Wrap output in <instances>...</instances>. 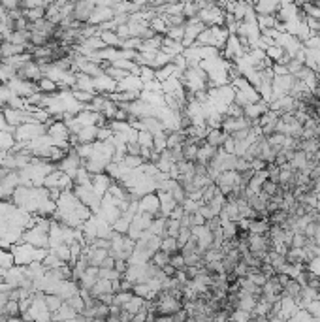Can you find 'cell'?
Wrapping results in <instances>:
<instances>
[{"label": "cell", "mask_w": 320, "mask_h": 322, "mask_svg": "<svg viewBox=\"0 0 320 322\" xmlns=\"http://www.w3.org/2000/svg\"><path fill=\"white\" fill-rule=\"evenodd\" d=\"M47 253H49V251H45V249H36V247H32V245H29V243H23V241L11 247L13 262H15V266H19V268H29V266L36 264V262H43V258L47 257Z\"/></svg>", "instance_id": "cell-1"}, {"label": "cell", "mask_w": 320, "mask_h": 322, "mask_svg": "<svg viewBox=\"0 0 320 322\" xmlns=\"http://www.w3.org/2000/svg\"><path fill=\"white\" fill-rule=\"evenodd\" d=\"M47 134V127L42 123H29V125H23L19 129H15L13 132V140L15 143H31V141L38 140Z\"/></svg>", "instance_id": "cell-2"}, {"label": "cell", "mask_w": 320, "mask_h": 322, "mask_svg": "<svg viewBox=\"0 0 320 322\" xmlns=\"http://www.w3.org/2000/svg\"><path fill=\"white\" fill-rule=\"evenodd\" d=\"M98 2H91V0H79V2H74L72 4V21L77 23V25H89L91 21V15L93 11L96 10Z\"/></svg>", "instance_id": "cell-3"}, {"label": "cell", "mask_w": 320, "mask_h": 322, "mask_svg": "<svg viewBox=\"0 0 320 322\" xmlns=\"http://www.w3.org/2000/svg\"><path fill=\"white\" fill-rule=\"evenodd\" d=\"M138 213H145V215H151L153 219H155V215L160 213V200L157 193H151V194H145V196H141L138 200Z\"/></svg>", "instance_id": "cell-4"}, {"label": "cell", "mask_w": 320, "mask_h": 322, "mask_svg": "<svg viewBox=\"0 0 320 322\" xmlns=\"http://www.w3.org/2000/svg\"><path fill=\"white\" fill-rule=\"evenodd\" d=\"M15 77H17V79H23V81L38 83L43 77V72H42V68L32 61V63H29L27 66H23L21 70H17V75H15Z\"/></svg>", "instance_id": "cell-5"}, {"label": "cell", "mask_w": 320, "mask_h": 322, "mask_svg": "<svg viewBox=\"0 0 320 322\" xmlns=\"http://www.w3.org/2000/svg\"><path fill=\"white\" fill-rule=\"evenodd\" d=\"M113 17H115L113 8L104 6V4H98V6H96V10L93 11V15H91V21H89V25L100 27V25H104V23L113 21Z\"/></svg>", "instance_id": "cell-6"}, {"label": "cell", "mask_w": 320, "mask_h": 322, "mask_svg": "<svg viewBox=\"0 0 320 322\" xmlns=\"http://www.w3.org/2000/svg\"><path fill=\"white\" fill-rule=\"evenodd\" d=\"M217 153H219V149L207 145L205 140L200 141V143H198V157H196V162H198V164H203V166H209V162L217 157Z\"/></svg>", "instance_id": "cell-7"}, {"label": "cell", "mask_w": 320, "mask_h": 322, "mask_svg": "<svg viewBox=\"0 0 320 322\" xmlns=\"http://www.w3.org/2000/svg\"><path fill=\"white\" fill-rule=\"evenodd\" d=\"M111 177L106 175V173H100V175H93V191H95L100 198H104L111 187Z\"/></svg>", "instance_id": "cell-8"}, {"label": "cell", "mask_w": 320, "mask_h": 322, "mask_svg": "<svg viewBox=\"0 0 320 322\" xmlns=\"http://www.w3.org/2000/svg\"><path fill=\"white\" fill-rule=\"evenodd\" d=\"M23 53H27V47L25 45H15V43H10V42H2V45H0V59L2 61L13 59V57Z\"/></svg>", "instance_id": "cell-9"}, {"label": "cell", "mask_w": 320, "mask_h": 322, "mask_svg": "<svg viewBox=\"0 0 320 322\" xmlns=\"http://www.w3.org/2000/svg\"><path fill=\"white\" fill-rule=\"evenodd\" d=\"M228 140V134L221 130H207V134H205V143L207 145H211L215 149H223L224 141Z\"/></svg>", "instance_id": "cell-10"}, {"label": "cell", "mask_w": 320, "mask_h": 322, "mask_svg": "<svg viewBox=\"0 0 320 322\" xmlns=\"http://www.w3.org/2000/svg\"><path fill=\"white\" fill-rule=\"evenodd\" d=\"M241 262V255L237 249H230L226 251V255L223 258V266H224V273H230V271H235L237 264Z\"/></svg>", "instance_id": "cell-11"}, {"label": "cell", "mask_w": 320, "mask_h": 322, "mask_svg": "<svg viewBox=\"0 0 320 322\" xmlns=\"http://www.w3.org/2000/svg\"><path fill=\"white\" fill-rule=\"evenodd\" d=\"M243 111H245L247 119H260L262 115H266L267 111H269V104H266L264 100H260V102H256L253 106H247Z\"/></svg>", "instance_id": "cell-12"}, {"label": "cell", "mask_w": 320, "mask_h": 322, "mask_svg": "<svg viewBox=\"0 0 320 322\" xmlns=\"http://www.w3.org/2000/svg\"><path fill=\"white\" fill-rule=\"evenodd\" d=\"M36 87H38V93H42V95H45V97H53V95H57V93H61V91H59V85L55 83L53 79L45 77V75H43L42 79L36 83Z\"/></svg>", "instance_id": "cell-13"}, {"label": "cell", "mask_w": 320, "mask_h": 322, "mask_svg": "<svg viewBox=\"0 0 320 322\" xmlns=\"http://www.w3.org/2000/svg\"><path fill=\"white\" fill-rule=\"evenodd\" d=\"M253 8L256 15H275L281 10V2H258Z\"/></svg>", "instance_id": "cell-14"}, {"label": "cell", "mask_w": 320, "mask_h": 322, "mask_svg": "<svg viewBox=\"0 0 320 322\" xmlns=\"http://www.w3.org/2000/svg\"><path fill=\"white\" fill-rule=\"evenodd\" d=\"M75 317H77V313L70 307V305H66L64 303L63 307L59 309V311L55 313V315H51V321L53 322H64V321H74Z\"/></svg>", "instance_id": "cell-15"}, {"label": "cell", "mask_w": 320, "mask_h": 322, "mask_svg": "<svg viewBox=\"0 0 320 322\" xmlns=\"http://www.w3.org/2000/svg\"><path fill=\"white\" fill-rule=\"evenodd\" d=\"M185 143H187V134L181 132V130H175V132H170V134H168V143H166L168 149L183 147Z\"/></svg>", "instance_id": "cell-16"}, {"label": "cell", "mask_w": 320, "mask_h": 322, "mask_svg": "<svg viewBox=\"0 0 320 322\" xmlns=\"http://www.w3.org/2000/svg\"><path fill=\"white\" fill-rule=\"evenodd\" d=\"M43 301H45V307H47V311L51 313V315H55L64 305V300L61 296H57V294H45Z\"/></svg>", "instance_id": "cell-17"}, {"label": "cell", "mask_w": 320, "mask_h": 322, "mask_svg": "<svg viewBox=\"0 0 320 322\" xmlns=\"http://www.w3.org/2000/svg\"><path fill=\"white\" fill-rule=\"evenodd\" d=\"M269 223L267 221H251V225H249V234H253V236H267V232H269Z\"/></svg>", "instance_id": "cell-18"}, {"label": "cell", "mask_w": 320, "mask_h": 322, "mask_svg": "<svg viewBox=\"0 0 320 322\" xmlns=\"http://www.w3.org/2000/svg\"><path fill=\"white\" fill-rule=\"evenodd\" d=\"M256 25H258V31L264 32V31L275 29L277 19H275V15H256Z\"/></svg>", "instance_id": "cell-19"}, {"label": "cell", "mask_w": 320, "mask_h": 322, "mask_svg": "<svg viewBox=\"0 0 320 322\" xmlns=\"http://www.w3.org/2000/svg\"><path fill=\"white\" fill-rule=\"evenodd\" d=\"M98 36H100L102 42L106 43V47H115V49H119V45H121V38L117 36V32H113V31H102Z\"/></svg>", "instance_id": "cell-20"}, {"label": "cell", "mask_w": 320, "mask_h": 322, "mask_svg": "<svg viewBox=\"0 0 320 322\" xmlns=\"http://www.w3.org/2000/svg\"><path fill=\"white\" fill-rule=\"evenodd\" d=\"M160 249H162L164 253H168L170 257L181 253V249H179V245H177V239H175V237H164L162 243H160Z\"/></svg>", "instance_id": "cell-21"}, {"label": "cell", "mask_w": 320, "mask_h": 322, "mask_svg": "<svg viewBox=\"0 0 320 322\" xmlns=\"http://www.w3.org/2000/svg\"><path fill=\"white\" fill-rule=\"evenodd\" d=\"M307 162H309V157H307L303 151H296V153H294V157H292V161L288 162V164L292 166V170H294V172H299V170H301V168H303Z\"/></svg>", "instance_id": "cell-22"}, {"label": "cell", "mask_w": 320, "mask_h": 322, "mask_svg": "<svg viewBox=\"0 0 320 322\" xmlns=\"http://www.w3.org/2000/svg\"><path fill=\"white\" fill-rule=\"evenodd\" d=\"M70 93H72V97L81 104V106H89L93 100H95V93H87V91H77V89H70Z\"/></svg>", "instance_id": "cell-23"}, {"label": "cell", "mask_w": 320, "mask_h": 322, "mask_svg": "<svg viewBox=\"0 0 320 322\" xmlns=\"http://www.w3.org/2000/svg\"><path fill=\"white\" fill-rule=\"evenodd\" d=\"M287 221H288V213L287 211H283V209L267 215V223H269V226H283Z\"/></svg>", "instance_id": "cell-24"}, {"label": "cell", "mask_w": 320, "mask_h": 322, "mask_svg": "<svg viewBox=\"0 0 320 322\" xmlns=\"http://www.w3.org/2000/svg\"><path fill=\"white\" fill-rule=\"evenodd\" d=\"M170 255H168V253H164V251H162V249H159V251H157V253H155V255H153V258H151V262H153V264H155V266H157V268H164V266H168V264H170Z\"/></svg>", "instance_id": "cell-25"}, {"label": "cell", "mask_w": 320, "mask_h": 322, "mask_svg": "<svg viewBox=\"0 0 320 322\" xmlns=\"http://www.w3.org/2000/svg\"><path fill=\"white\" fill-rule=\"evenodd\" d=\"M181 149H183V159H185V161L196 162V157H198V145H196V143H185Z\"/></svg>", "instance_id": "cell-26"}, {"label": "cell", "mask_w": 320, "mask_h": 322, "mask_svg": "<svg viewBox=\"0 0 320 322\" xmlns=\"http://www.w3.org/2000/svg\"><path fill=\"white\" fill-rule=\"evenodd\" d=\"M237 234H239V226H237V223H224L223 225V236L226 241H230V239H234V237H237Z\"/></svg>", "instance_id": "cell-27"}, {"label": "cell", "mask_w": 320, "mask_h": 322, "mask_svg": "<svg viewBox=\"0 0 320 322\" xmlns=\"http://www.w3.org/2000/svg\"><path fill=\"white\" fill-rule=\"evenodd\" d=\"M136 141H138V145L141 149L153 151V134H149V132H145V130L138 132V140Z\"/></svg>", "instance_id": "cell-28"}, {"label": "cell", "mask_w": 320, "mask_h": 322, "mask_svg": "<svg viewBox=\"0 0 320 322\" xmlns=\"http://www.w3.org/2000/svg\"><path fill=\"white\" fill-rule=\"evenodd\" d=\"M166 38H170L173 42L183 43V38H185V27H168L166 31Z\"/></svg>", "instance_id": "cell-29"}, {"label": "cell", "mask_w": 320, "mask_h": 322, "mask_svg": "<svg viewBox=\"0 0 320 322\" xmlns=\"http://www.w3.org/2000/svg\"><path fill=\"white\" fill-rule=\"evenodd\" d=\"M138 77L143 81V85H145V83H151V81H155V70H153L151 66H139Z\"/></svg>", "instance_id": "cell-30"}, {"label": "cell", "mask_w": 320, "mask_h": 322, "mask_svg": "<svg viewBox=\"0 0 320 322\" xmlns=\"http://www.w3.org/2000/svg\"><path fill=\"white\" fill-rule=\"evenodd\" d=\"M313 319H315V317H313L307 309H301V307H299L298 311L292 315V319L288 322H313Z\"/></svg>", "instance_id": "cell-31"}, {"label": "cell", "mask_w": 320, "mask_h": 322, "mask_svg": "<svg viewBox=\"0 0 320 322\" xmlns=\"http://www.w3.org/2000/svg\"><path fill=\"white\" fill-rule=\"evenodd\" d=\"M25 17L31 23H36L40 19H45V8H36V10H29L25 11Z\"/></svg>", "instance_id": "cell-32"}, {"label": "cell", "mask_w": 320, "mask_h": 322, "mask_svg": "<svg viewBox=\"0 0 320 322\" xmlns=\"http://www.w3.org/2000/svg\"><path fill=\"white\" fill-rule=\"evenodd\" d=\"M262 193L266 194V196H269V198H273V196H277L279 194V185L267 179V181L262 185Z\"/></svg>", "instance_id": "cell-33"}, {"label": "cell", "mask_w": 320, "mask_h": 322, "mask_svg": "<svg viewBox=\"0 0 320 322\" xmlns=\"http://www.w3.org/2000/svg\"><path fill=\"white\" fill-rule=\"evenodd\" d=\"M266 172H267V179H269V181H273V183H277V185H279V175H281V168H279L275 162H273V164H267Z\"/></svg>", "instance_id": "cell-34"}, {"label": "cell", "mask_w": 320, "mask_h": 322, "mask_svg": "<svg viewBox=\"0 0 320 322\" xmlns=\"http://www.w3.org/2000/svg\"><path fill=\"white\" fill-rule=\"evenodd\" d=\"M192 237V230H189V228H181L179 230V236H177V245H179V249H183L185 245H187V241Z\"/></svg>", "instance_id": "cell-35"}, {"label": "cell", "mask_w": 320, "mask_h": 322, "mask_svg": "<svg viewBox=\"0 0 320 322\" xmlns=\"http://www.w3.org/2000/svg\"><path fill=\"white\" fill-rule=\"evenodd\" d=\"M128 269H130V262H128V260H123V258H117V260H115V271H117L121 277L127 275Z\"/></svg>", "instance_id": "cell-36"}, {"label": "cell", "mask_w": 320, "mask_h": 322, "mask_svg": "<svg viewBox=\"0 0 320 322\" xmlns=\"http://www.w3.org/2000/svg\"><path fill=\"white\" fill-rule=\"evenodd\" d=\"M303 47L309 51H320V36H311L309 40L303 43Z\"/></svg>", "instance_id": "cell-37"}, {"label": "cell", "mask_w": 320, "mask_h": 322, "mask_svg": "<svg viewBox=\"0 0 320 322\" xmlns=\"http://www.w3.org/2000/svg\"><path fill=\"white\" fill-rule=\"evenodd\" d=\"M251 170V162L245 161L243 157H237V162H235V172L237 173H245Z\"/></svg>", "instance_id": "cell-38"}, {"label": "cell", "mask_w": 320, "mask_h": 322, "mask_svg": "<svg viewBox=\"0 0 320 322\" xmlns=\"http://www.w3.org/2000/svg\"><path fill=\"white\" fill-rule=\"evenodd\" d=\"M170 264L177 269V271H181V269L187 268V266H185V260H183V257H181V253H179V255H173V257L170 258Z\"/></svg>", "instance_id": "cell-39"}, {"label": "cell", "mask_w": 320, "mask_h": 322, "mask_svg": "<svg viewBox=\"0 0 320 322\" xmlns=\"http://www.w3.org/2000/svg\"><path fill=\"white\" fill-rule=\"evenodd\" d=\"M128 157H139L141 155V147L138 145V141H134V143H127V153Z\"/></svg>", "instance_id": "cell-40"}, {"label": "cell", "mask_w": 320, "mask_h": 322, "mask_svg": "<svg viewBox=\"0 0 320 322\" xmlns=\"http://www.w3.org/2000/svg\"><path fill=\"white\" fill-rule=\"evenodd\" d=\"M223 151L224 153H228V155H235V140L232 136H228V140L224 141Z\"/></svg>", "instance_id": "cell-41"}, {"label": "cell", "mask_w": 320, "mask_h": 322, "mask_svg": "<svg viewBox=\"0 0 320 322\" xmlns=\"http://www.w3.org/2000/svg\"><path fill=\"white\" fill-rule=\"evenodd\" d=\"M266 168H267V164L264 161H260V159L251 161V170H253V172H264Z\"/></svg>", "instance_id": "cell-42"}, {"label": "cell", "mask_w": 320, "mask_h": 322, "mask_svg": "<svg viewBox=\"0 0 320 322\" xmlns=\"http://www.w3.org/2000/svg\"><path fill=\"white\" fill-rule=\"evenodd\" d=\"M162 275H164L166 279H175V275H177V269L173 268L171 264H168V266H164V268H162Z\"/></svg>", "instance_id": "cell-43"}, {"label": "cell", "mask_w": 320, "mask_h": 322, "mask_svg": "<svg viewBox=\"0 0 320 322\" xmlns=\"http://www.w3.org/2000/svg\"><path fill=\"white\" fill-rule=\"evenodd\" d=\"M98 269H115V258L106 257L104 260H102V264H100V268Z\"/></svg>", "instance_id": "cell-44"}, {"label": "cell", "mask_w": 320, "mask_h": 322, "mask_svg": "<svg viewBox=\"0 0 320 322\" xmlns=\"http://www.w3.org/2000/svg\"><path fill=\"white\" fill-rule=\"evenodd\" d=\"M205 225V219L200 213H194V226H203Z\"/></svg>", "instance_id": "cell-45"}, {"label": "cell", "mask_w": 320, "mask_h": 322, "mask_svg": "<svg viewBox=\"0 0 320 322\" xmlns=\"http://www.w3.org/2000/svg\"><path fill=\"white\" fill-rule=\"evenodd\" d=\"M0 66H2V59H0Z\"/></svg>", "instance_id": "cell-46"}]
</instances>
